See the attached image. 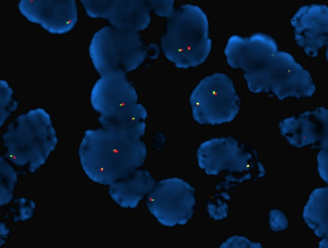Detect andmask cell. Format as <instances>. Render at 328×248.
Returning a JSON list of instances; mask_svg holds the SVG:
<instances>
[{"label":"cell","instance_id":"cell-1","mask_svg":"<svg viewBox=\"0 0 328 248\" xmlns=\"http://www.w3.org/2000/svg\"><path fill=\"white\" fill-rule=\"evenodd\" d=\"M141 137L102 127L86 130L78 149L84 172L93 182L110 185L140 168L147 155Z\"/></svg>","mask_w":328,"mask_h":248},{"label":"cell","instance_id":"cell-2","mask_svg":"<svg viewBox=\"0 0 328 248\" xmlns=\"http://www.w3.org/2000/svg\"><path fill=\"white\" fill-rule=\"evenodd\" d=\"M243 76L251 92L268 93L269 97L276 96L280 100L291 97L304 101L316 89L310 72L291 53L280 51L273 37Z\"/></svg>","mask_w":328,"mask_h":248},{"label":"cell","instance_id":"cell-3","mask_svg":"<svg viewBox=\"0 0 328 248\" xmlns=\"http://www.w3.org/2000/svg\"><path fill=\"white\" fill-rule=\"evenodd\" d=\"M163 26L164 32L160 38L161 50L176 67L195 68L205 62L212 41L209 36L208 17L201 8L190 4L174 8Z\"/></svg>","mask_w":328,"mask_h":248},{"label":"cell","instance_id":"cell-4","mask_svg":"<svg viewBox=\"0 0 328 248\" xmlns=\"http://www.w3.org/2000/svg\"><path fill=\"white\" fill-rule=\"evenodd\" d=\"M3 157L14 165L30 173L45 164L55 149L58 139L50 115L43 108L31 109L19 115L1 135Z\"/></svg>","mask_w":328,"mask_h":248},{"label":"cell","instance_id":"cell-5","mask_svg":"<svg viewBox=\"0 0 328 248\" xmlns=\"http://www.w3.org/2000/svg\"><path fill=\"white\" fill-rule=\"evenodd\" d=\"M128 77L121 74L100 77L91 90V103L102 127L143 136L147 113L137 104L136 90Z\"/></svg>","mask_w":328,"mask_h":248},{"label":"cell","instance_id":"cell-6","mask_svg":"<svg viewBox=\"0 0 328 248\" xmlns=\"http://www.w3.org/2000/svg\"><path fill=\"white\" fill-rule=\"evenodd\" d=\"M159 43L146 45L139 32L105 26L96 32L89 48L93 67L100 77L107 75H126L142 65L148 58L157 59Z\"/></svg>","mask_w":328,"mask_h":248},{"label":"cell","instance_id":"cell-7","mask_svg":"<svg viewBox=\"0 0 328 248\" xmlns=\"http://www.w3.org/2000/svg\"><path fill=\"white\" fill-rule=\"evenodd\" d=\"M189 103L193 119L200 125H212L232 122L241 104L233 81L220 72L200 80L191 92Z\"/></svg>","mask_w":328,"mask_h":248},{"label":"cell","instance_id":"cell-8","mask_svg":"<svg viewBox=\"0 0 328 248\" xmlns=\"http://www.w3.org/2000/svg\"><path fill=\"white\" fill-rule=\"evenodd\" d=\"M194 187L183 179L173 177L156 182L146 196L148 211L162 225L186 224L196 207Z\"/></svg>","mask_w":328,"mask_h":248},{"label":"cell","instance_id":"cell-9","mask_svg":"<svg viewBox=\"0 0 328 248\" xmlns=\"http://www.w3.org/2000/svg\"><path fill=\"white\" fill-rule=\"evenodd\" d=\"M246 148L244 143L239 142L231 136L212 138L202 142L197 150L196 158L199 167L208 175L217 176L222 171H228L225 181L241 183L239 177L234 173L240 175L244 181L251 179L242 175L250 172L254 167L252 155Z\"/></svg>","mask_w":328,"mask_h":248},{"label":"cell","instance_id":"cell-10","mask_svg":"<svg viewBox=\"0 0 328 248\" xmlns=\"http://www.w3.org/2000/svg\"><path fill=\"white\" fill-rule=\"evenodd\" d=\"M87 15L107 20L110 25L139 32L147 28L152 9L148 0H79Z\"/></svg>","mask_w":328,"mask_h":248},{"label":"cell","instance_id":"cell-11","mask_svg":"<svg viewBox=\"0 0 328 248\" xmlns=\"http://www.w3.org/2000/svg\"><path fill=\"white\" fill-rule=\"evenodd\" d=\"M18 7L27 20L52 35L68 33L78 21L74 0H21Z\"/></svg>","mask_w":328,"mask_h":248},{"label":"cell","instance_id":"cell-12","mask_svg":"<svg viewBox=\"0 0 328 248\" xmlns=\"http://www.w3.org/2000/svg\"><path fill=\"white\" fill-rule=\"evenodd\" d=\"M278 128L280 135L296 148L311 145V149L328 150V110L325 107L281 119Z\"/></svg>","mask_w":328,"mask_h":248},{"label":"cell","instance_id":"cell-13","mask_svg":"<svg viewBox=\"0 0 328 248\" xmlns=\"http://www.w3.org/2000/svg\"><path fill=\"white\" fill-rule=\"evenodd\" d=\"M297 45L308 56L315 57L328 46V6L312 3L299 7L291 19Z\"/></svg>","mask_w":328,"mask_h":248},{"label":"cell","instance_id":"cell-14","mask_svg":"<svg viewBox=\"0 0 328 248\" xmlns=\"http://www.w3.org/2000/svg\"><path fill=\"white\" fill-rule=\"evenodd\" d=\"M156 183L147 170L138 168L109 185L111 199L123 208L134 209L146 198Z\"/></svg>","mask_w":328,"mask_h":248},{"label":"cell","instance_id":"cell-15","mask_svg":"<svg viewBox=\"0 0 328 248\" xmlns=\"http://www.w3.org/2000/svg\"><path fill=\"white\" fill-rule=\"evenodd\" d=\"M327 186L313 190L303 208L305 223L318 237H328Z\"/></svg>","mask_w":328,"mask_h":248},{"label":"cell","instance_id":"cell-16","mask_svg":"<svg viewBox=\"0 0 328 248\" xmlns=\"http://www.w3.org/2000/svg\"><path fill=\"white\" fill-rule=\"evenodd\" d=\"M0 159V206L9 203L13 199V192L18 182V175L25 176L27 174L26 169L16 171L5 160L3 156Z\"/></svg>","mask_w":328,"mask_h":248},{"label":"cell","instance_id":"cell-17","mask_svg":"<svg viewBox=\"0 0 328 248\" xmlns=\"http://www.w3.org/2000/svg\"><path fill=\"white\" fill-rule=\"evenodd\" d=\"M0 124L1 127L11 114L16 110L19 103L14 95L13 90L8 83L0 80Z\"/></svg>","mask_w":328,"mask_h":248},{"label":"cell","instance_id":"cell-18","mask_svg":"<svg viewBox=\"0 0 328 248\" xmlns=\"http://www.w3.org/2000/svg\"><path fill=\"white\" fill-rule=\"evenodd\" d=\"M13 203L18 207V212L17 213L19 215L12 212L14 213L13 222L17 223L19 220L25 222L33 217L36 208V203L33 200L23 197H18L14 199Z\"/></svg>","mask_w":328,"mask_h":248},{"label":"cell","instance_id":"cell-19","mask_svg":"<svg viewBox=\"0 0 328 248\" xmlns=\"http://www.w3.org/2000/svg\"><path fill=\"white\" fill-rule=\"evenodd\" d=\"M269 224L271 230L276 232L287 230L289 222L283 212L278 209H273L269 212Z\"/></svg>","mask_w":328,"mask_h":248},{"label":"cell","instance_id":"cell-20","mask_svg":"<svg viewBox=\"0 0 328 248\" xmlns=\"http://www.w3.org/2000/svg\"><path fill=\"white\" fill-rule=\"evenodd\" d=\"M213 196L218 197V205H215L211 200H207V212L209 213V217L213 218L215 220H222L228 216L229 205L225 201L222 202L220 196L215 194Z\"/></svg>","mask_w":328,"mask_h":248},{"label":"cell","instance_id":"cell-21","mask_svg":"<svg viewBox=\"0 0 328 248\" xmlns=\"http://www.w3.org/2000/svg\"><path fill=\"white\" fill-rule=\"evenodd\" d=\"M219 248H263L259 242H254L243 236L234 235L221 244Z\"/></svg>","mask_w":328,"mask_h":248},{"label":"cell","instance_id":"cell-22","mask_svg":"<svg viewBox=\"0 0 328 248\" xmlns=\"http://www.w3.org/2000/svg\"><path fill=\"white\" fill-rule=\"evenodd\" d=\"M174 0H148L154 13L158 16L167 18L174 9Z\"/></svg>","mask_w":328,"mask_h":248},{"label":"cell","instance_id":"cell-23","mask_svg":"<svg viewBox=\"0 0 328 248\" xmlns=\"http://www.w3.org/2000/svg\"><path fill=\"white\" fill-rule=\"evenodd\" d=\"M317 159L319 176L328 184V150H321L317 154Z\"/></svg>","mask_w":328,"mask_h":248},{"label":"cell","instance_id":"cell-24","mask_svg":"<svg viewBox=\"0 0 328 248\" xmlns=\"http://www.w3.org/2000/svg\"><path fill=\"white\" fill-rule=\"evenodd\" d=\"M246 148L249 151L251 150L252 151V152L254 153L255 156V158L256 159V165L258 167V170L259 171V174L257 175V176L254 179V181H256L257 179L262 177L265 176L266 175V171L265 170L264 168V166L263 164L259 161L258 159V154L256 151L255 149H253L252 148H250L247 146H246Z\"/></svg>","mask_w":328,"mask_h":248},{"label":"cell","instance_id":"cell-25","mask_svg":"<svg viewBox=\"0 0 328 248\" xmlns=\"http://www.w3.org/2000/svg\"><path fill=\"white\" fill-rule=\"evenodd\" d=\"M227 186L230 189V187H237V184H231L228 181H225V182H221L218 184L216 186V189L219 190L224 187L225 190H228Z\"/></svg>","mask_w":328,"mask_h":248},{"label":"cell","instance_id":"cell-26","mask_svg":"<svg viewBox=\"0 0 328 248\" xmlns=\"http://www.w3.org/2000/svg\"><path fill=\"white\" fill-rule=\"evenodd\" d=\"M214 194L216 195H219L220 197H223L224 199L227 201H229L231 200V197L229 195L227 192H223L220 194Z\"/></svg>","mask_w":328,"mask_h":248},{"label":"cell","instance_id":"cell-27","mask_svg":"<svg viewBox=\"0 0 328 248\" xmlns=\"http://www.w3.org/2000/svg\"><path fill=\"white\" fill-rule=\"evenodd\" d=\"M328 237H323V239L321 240V241L319 243V248L322 245H326L327 248L328 247Z\"/></svg>","mask_w":328,"mask_h":248}]
</instances>
